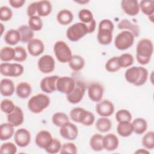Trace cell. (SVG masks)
<instances>
[{"instance_id":"cell-1","label":"cell","mask_w":154,"mask_h":154,"mask_svg":"<svg viewBox=\"0 0 154 154\" xmlns=\"http://www.w3.org/2000/svg\"><path fill=\"white\" fill-rule=\"evenodd\" d=\"M153 52V45L148 38H142L137 43L136 48V58L141 65L147 64Z\"/></svg>"},{"instance_id":"cell-2","label":"cell","mask_w":154,"mask_h":154,"mask_svg":"<svg viewBox=\"0 0 154 154\" xmlns=\"http://www.w3.org/2000/svg\"><path fill=\"white\" fill-rule=\"evenodd\" d=\"M147 70L141 66H134L128 69L125 73L126 80L135 86L144 85L148 78Z\"/></svg>"},{"instance_id":"cell-3","label":"cell","mask_w":154,"mask_h":154,"mask_svg":"<svg viewBox=\"0 0 154 154\" xmlns=\"http://www.w3.org/2000/svg\"><path fill=\"white\" fill-rule=\"evenodd\" d=\"M49 97L43 93H38L32 96L28 102V108L34 114H38L47 108L50 104Z\"/></svg>"},{"instance_id":"cell-4","label":"cell","mask_w":154,"mask_h":154,"mask_svg":"<svg viewBox=\"0 0 154 154\" xmlns=\"http://www.w3.org/2000/svg\"><path fill=\"white\" fill-rule=\"evenodd\" d=\"M54 52L55 55L61 63H69L72 57V51L68 45L64 41H57L54 46Z\"/></svg>"},{"instance_id":"cell-5","label":"cell","mask_w":154,"mask_h":154,"mask_svg":"<svg viewBox=\"0 0 154 154\" xmlns=\"http://www.w3.org/2000/svg\"><path fill=\"white\" fill-rule=\"evenodd\" d=\"M87 34H88V30L86 24L78 22L68 28L66 31V37L72 42H77Z\"/></svg>"},{"instance_id":"cell-6","label":"cell","mask_w":154,"mask_h":154,"mask_svg":"<svg viewBox=\"0 0 154 154\" xmlns=\"http://www.w3.org/2000/svg\"><path fill=\"white\" fill-rule=\"evenodd\" d=\"M135 36L127 30H124L119 33L115 38L114 45L116 48L121 51L128 49L131 47L134 42Z\"/></svg>"},{"instance_id":"cell-7","label":"cell","mask_w":154,"mask_h":154,"mask_svg":"<svg viewBox=\"0 0 154 154\" xmlns=\"http://www.w3.org/2000/svg\"><path fill=\"white\" fill-rule=\"evenodd\" d=\"M1 73L5 76L18 77L21 76L23 72V66L19 63H3L0 65Z\"/></svg>"},{"instance_id":"cell-8","label":"cell","mask_w":154,"mask_h":154,"mask_svg":"<svg viewBox=\"0 0 154 154\" xmlns=\"http://www.w3.org/2000/svg\"><path fill=\"white\" fill-rule=\"evenodd\" d=\"M85 92V85L82 81H76L73 90L67 94V99L70 103L76 104L81 101Z\"/></svg>"},{"instance_id":"cell-9","label":"cell","mask_w":154,"mask_h":154,"mask_svg":"<svg viewBox=\"0 0 154 154\" xmlns=\"http://www.w3.org/2000/svg\"><path fill=\"white\" fill-rule=\"evenodd\" d=\"M76 81L72 77L59 76L57 81L56 88L60 93L67 95L73 90Z\"/></svg>"},{"instance_id":"cell-10","label":"cell","mask_w":154,"mask_h":154,"mask_svg":"<svg viewBox=\"0 0 154 154\" xmlns=\"http://www.w3.org/2000/svg\"><path fill=\"white\" fill-rule=\"evenodd\" d=\"M55 63L54 58L50 55L41 57L38 61V68L43 73H49L54 70Z\"/></svg>"},{"instance_id":"cell-11","label":"cell","mask_w":154,"mask_h":154,"mask_svg":"<svg viewBox=\"0 0 154 154\" xmlns=\"http://www.w3.org/2000/svg\"><path fill=\"white\" fill-rule=\"evenodd\" d=\"M97 113L101 117H108L114 112V104L109 100L104 99L99 101L96 106Z\"/></svg>"},{"instance_id":"cell-12","label":"cell","mask_w":154,"mask_h":154,"mask_svg":"<svg viewBox=\"0 0 154 154\" xmlns=\"http://www.w3.org/2000/svg\"><path fill=\"white\" fill-rule=\"evenodd\" d=\"M60 134L66 140H74L78 137V128L75 124L69 122L60 127Z\"/></svg>"},{"instance_id":"cell-13","label":"cell","mask_w":154,"mask_h":154,"mask_svg":"<svg viewBox=\"0 0 154 154\" xmlns=\"http://www.w3.org/2000/svg\"><path fill=\"white\" fill-rule=\"evenodd\" d=\"M14 140L17 146L20 147H25L30 143V132L25 128L19 129L14 133Z\"/></svg>"},{"instance_id":"cell-14","label":"cell","mask_w":154,"mask_h":154,"mask_svg":"<svg viewBox=\"0 0 154 154\" xmlns=\"http://www.w3.org/2000/svg\"><path fill=\"white\" fill-rule=\"evenodd\" d=\"M58 76L52 75L46 76L42 79L40 84L41 90L46 93H52L57 90L56 84Z\"/></svg>"},{"instance_id":"cell-15","label":"cell","mask_w":154,"mask_h":154,"mask_svg":"<svg viewBox=\"0 0 154 154\" xmlns=\"http://www.w3.org/2000/svg\"><path fill=\"white\" fill-rule=\"evenodd\" d=\"M103 91L102 85L97 82L93 83L88 88V96L92 101L99 102L102 99Z\"/></svg>"},{"instance_id":"cell-16","label":"cell","mask_w":154,"mask_h":154,"mask_svg":"<svg viewBox=\"0 0 154 154\" xmlns=\"http://www.w3.org/2000/svg\"><path fill=\"white\" fill-rule=\"evenodd\" d=\"M121 8L126 14L131 16H136L140 11L139 2L137 0H123Z\"/></svg>"},{"instance_id":"cell-17","label":"cell","mask_w":154,"mask_h":154,"mask_svg":"<svg viewBox=\"0 0 154 154\" xmlns=\"http://www.w3.org/2000/svg\"><path fill=\"white\" fill-rule=\"evenodd\" d=\"M52 140V135L49 131L42 130L37 134L35 142L38 147L45 150L51 144Z\"/></svg>"},{"instance_id":"cell-18","label":"cell","mask_w":154,"mask_h":154,"mask_svg":"<svg viewBox=\"0 0 154 154\" xmlns=\"http://www.w3.org/2000/svg\"><path fill=\"white\" fill-rule=\"evenodd\" d=\"M27 49L30 55L37 57L45 51V46L43 42L38 38H32L27 43Z\"/></svg>"},{"instance_id":"cell-19","label":"cell","mask_w":154,"mask_h":154,"mask_svg":"<svg viewBox=\"0 0 154 154\" xmlns=\"http://www.w3.org/2000/svg\"><path fill=\"white\" fill-rule=\"evenodd\" d=\"M24 120L23 112L22 109L16 106L14 109L7 115V121L11 124L14 127H17L21 125Z\"/></svg>"},{"instance_id":"cell-20","label":"cell","mask_w":154,"mask_h":154,"mask_svg":"<svg viewBox=\"0 0 154 154\" xmlns=\"http://www.w3.org/2000/svg\"><path fill=\"white\" fill-rule=\"evenodd\" d=\"M119 144L118 137L114 134H108L103 136V149L108 151L116 150Z\"/></svg>"},{"instance_id":"cell-21","label":"cell","mask_w":154,"mask_h":154,"mask_svg":"<svg viewBox=\"0 0 154 154\" xmlns=\"http://www.w3.org/2000/svg\"><path fill=\"white\" fill-rule=\"evenodd\" d=\"M15 87L12 80L7 78L2 79L0 83V91L4 96H11L14 92Z\"/></svg>"},{"instance_id":"cell-22","label":"cell","mask_w":154,"mask_h":154,"mask_svg":"<svg viewBox=\"0 0 154 154\" xmlns=\"http://www.w3.org/2000/svg\"><path fill=\"white\" fill-rule=\"evenodd\" d=\"M52 9V6L50 1L46 0L37 1V13L39 17H45L49 15Z\"/></svg>"},{"instance_id":"cell-23","label":"cell","mask_w":154,"mask_h":154,"mask_svg":"<svg viewBox=\"0 0 154 154\" xmlns=\"http://www.w3.org/2000/svg\"><path fill=\"white\" fill-rule=\"evenodd\" d=\"M119 29H127L131 32L135 37H138L140 34V28L138 25L134 24L128 19H122L117 25Z\"/></svg>"},{"instance_id":"cell-24","label":"cell","mask_w":154,"mask_h":154,"mask_svg":"<svg viewBox=\"0 0 154 154\" xmlns=\"http://www.w3.org/2000/svg\"><path fill=\"white\" fill-rule=\"evenodd\" d=\"M32 88L31 85L26 82H21L16 88L17 96L20 99H26L31 94Z\"/></svg>"},{"instance_id":"cell-25","label":"cell","mask_w":154,"mask_h":154,"mask_svg":"<svg viewBox=\"0 0 154 154\" xmlns=\"http://www.w3.org/2000/svg\"><path fill=\"white\" fill-rule=\"evenodd\" d=\"M73 19V13L69 10L63 9L60 10L57 15V20L58 22L62 25H67L70 24Z\"/></svg>"},{"instance_id":"cell-26","label":"cell","mask_w":154,"mask_h":154,"mask_svg":"<svg viewBox=\"0 0 154 154\" xmlns=\"http://www.w3.org/2000/svg\"><path fill=\"white\" fill-rule=\"evenodd\" d=\"M97 38L101 45H109L112 40V31L108 29H98Z\"/></svg>"},{"instance_id":"cell-27","label":"cell","mask_w":154,"mask_h":154,"mask_svg":"<svg viewBox=\"0 0 154 154\" xmlns=\"http://www.w3.org/2000/svg\"><path fill=\"white\" fill-rule=\"evenodd\" d=\"M117 133L123 137H128L133 132V127L131 122H123L119 123L117 127Z\"/></svg>"},{"instance_id":"cell-28","label":"cell","mask_w":154,"mask_h":154,"mask_svg":"<svg viewBox=\"0 0 154 154\" xmlns=\"http://www.w3.org/2000/svg\"><path fill=\"white\" fill-rule=\"evenodd\" d=\"M14 134V126L10 123L1 124L0 127V140L5 141L9 140Z\"/></svg>"},{"instance_id":"cell-29","label":"cell","mask_w":154,"mask_h":154,"mask_svg":"<svg viewBox=\"0 0 154 154\" xmlns=\"http://www.w3.org/2000/svg\"><path fill=\"white\" fill-rule=\"evenodd\" d=\"M4 41L10 45H16L20 41V35L17 29H11L4 35Z\"/></svg>"},{"instance_id":"cell-30","label":"cell","mask_w":154,"mask_h":154,"mask_svg":"<svg viewBox=\"0 0 154 154\" xmlns=\"http://www.w3.org/2000/svg\"><path fill=\"white\" fill-rule=\"evenodd\" d=\"M17 30L20 35V42L23 43H28L33 38L34 31L28 25H22L18 28Z\"/></svg>"},{"instance_id":"cell-31","label":"cell","mask_w":154,"mask_h":154,"mask_svg":"<svg viewBox=\"0 0 154 154\" xmlns=\"http://www.w3.org/2000/svg\"><path fill=\"white\" fill-rule=\"evenodd\" d=\"M69 65L70 69L75 72L82 70L85 66V60L80 55H73L69 61Z\"/></svg>"},{"instance_id":"cell-32","label":"cell","mask_w":154,"mask_h":154,"mask_svg":"<svg viewBox=\"0 0 154 154\" xmlns=\"http://www.w3.org/2000/svg\"><path fill=\"white\" fill-rule=\"evenodd\" d=\"M133 131L137 134H144L147 128V123L144 119L137 118L132 122Z\"/></svg>"},{"instance_id":"cell-33","label":"cell","mask_w":154,"mask_h":154,"mask_svg":"<svg viewBox=\"0 0 154 154\" xmlns=\"http://www.w3.org/2000/svg\"><path fill=\"white\" fill-rule=\"evenodd\" d=\"M103 138L100 134H94L90 140V146L91 149L96 152H99L103 149Z\"/></svg>"},{"instance_id":"cell-34","label":"cell","mask_w":154,"mask_h":154,"mask_svg":"<svg viewBox=\"0 0 154 154\" xmlns=\"http://www.w3.org/2000/svg\"><path fill=\"white\" fill-rule=\"evenodd\" d=\"M95 120L94 114L84 108L82 109L79 118V122L85 126H90L92 125Z\"/></svg>"},{"instance_id":"cell-35","label":"cell","mask_w":154,"mask_h":154,"mask_svg":"<svg viewBox=\"0 0 154 154\" xmlns=\"http://www.w3.org/2000/svg\"><path fill=\"white\" fill-rule=\"evenodd\" d=\"M112 127L111 120L105 117H102L97 119L96 123V128L100 132H106L109 131Z\"/></svg>"},{"instance_id":"cell-36","label":"cell","mask_w":154,"mask_h":154,"mask_svg":"<svg viewBox=\"0 0 154 154\" xmlns=\"http://www.w3.org/2000/svg\"><path fill=\"white\" fill-rule=\"evenodd\" d=\"M140 9L143 14L149 17L153 15L154 13V1L153 0H143L139 3Z\"/></svg>"},{"instance_id":"cell-37","label":"cell","mask_w":154,"mask_h":154,"mask_svg":"<svg viewBox=\"0 0 154 154\" xmlns=\"http://www.w3.org/2000/svg\"><path fill=\"white\" fill-rule=\"evenodd\" d=\"M52 122L56 126L60 128L70 121L67 114L62 112H57L53 114L52 117Z\"/></svg>"},{"instance_id":"cell-38","label":"cell","mask_w":154,"mask_h":154,"mask_svg":"<svg viewBox=\"0 0 154 154\" xmlns=\"http://www.w3.org/2000/svg\"><path fill=\"white\" fill-rule=\"evenodd\" d=\"M15 56L14 48L5 46L3 47L0 51V58L2 61L8 62L14 60Z\"/></svg>"},{"instance_id":"cell-39","label":"cell","mask_w":154,"mask_h":154,"mask_svg":"<svg viewBox=\"0 0 154 154\" xmlns=\"http://www.w3.org/2000/svg\"><path fill=\"white\" fill-rule=\"evenodd\" d=\"M142 144L146 149L152 150L154 148V132H147L142 138Z\"/></svg>"},{"instance_id":"cell-40","label":"cell","mask_w":154,"mask_h":154,"mask_svg":"<svg viewBox=\"0 0 154 154\" xmlns=\"http://www.w3.org/2000/svg\"><path fill=\"white\" fill-rule=\"evenodd\" d=\"M118 61L121 68H126L133 64L134 57L130 54L125 53L118 57Z\"/></svg>"},{"instance_id":"cell-41","label":"cell","mask_w":154,"mask_h":154,"mask_svg":"<svg viewBox=\"0 0 154 154\" xmlns=\"http://www.w3.org/2000/svg\"><path fill=\"white\" fill-rule=\"evenodd\" d=\"M105 69L111 73L116 72L120 69V66L118 61V57H113L109 58L105 64Z\"/></svg>"},{"instance_id":"cell-42","label":"cell","mask_w":154,"mask_h":154,"mask_svg":"<svg viewBox=\"0 0 154 154\" xmlns=\"http://www.w3.org/2000/svg\"><path fill=\"white\" fill-rule=\"evenodd\" d=\"M28 26L33 31H38L42 29L43 22L38 16H34L29 17Z\"/></svg>"},{"instance_id":"cell-43","label":"cell","mask_w":154,"mask_h":154,"mask_svg":"<svg viewBox=\"0 0 154 154\" xmlns=\"http://www.w3.org/2000/svg\"><path fill=\"white\" fill-rule=\"evenodd\" d=\"M116 119L118 123L123 122H131L132 114L127 109H120L116 114Z\"/></svg>"},{"instance_id":"cell-44","label":"cell","mask_w":154,"mask_h":154,"mask_svg":"<svg viewBox=\"0 0 154 154\" xmlns=\"http://www.w3.org/2000/svg\"><path fill=\"white\" fill-rule=\"evenodd\" d=\"M78 17L81 20V22H82L85 24L90 23L94 19L91 11L85 8L82 9L79 11L78 13Z\"/></svg>"},{"instance_id":"cell-45","label":"cell","mask_w":154,"mask_h":154,"mask_svg":"<svg viewBox=\"0 0 154 154\" xmlns=\"http://www.w3.org/2000/svg\"><path fill=\"white\" fill-rule=\"evenodd\" d=\"M14 51L15 56L13 60L14 61L20 63L26 60L27 58V52L23 46H16V48H14Z\"/></svg>"},{"instance_id":"cell-46","label":"cell","mask_w":154,"mask_h":154,"mask_svg":"<svg viewBox=\"0 0 154 154\" xmlns=\"http://www.w3.org/2000/svg\"><path fill=\"white\" fill-rule=\"evenodd\" d=\"M0 152L2 154H14L17 152L16 146L11 142L3 143L1 146Z\"/></svg>"},{"instance_id":"cell-47","label":"cell","mask_w":154,"mask_h":154,"mask_svg":"<svg viewBox=\"0 0 154 154\" xmlns=\"http://www.w3.org/2000/svg\"><path fill=\"white\" fill-rule=\"evenodd\" d=\"M61 143L60 141L57 138H53L51 144L45 149L46 152L48 153L54 154L60 152L61 148Z\"/></svg>"},{"instance_id":"cell-48","label":"cell","mask_w":154,"mask_h":154,"mask_svg":"<svg viewBox=\"0 0 154 154\" xmlns=\"http://www.w3.org/2000/svg\"><path fill=\"white\" fill-rule=\"evenodd\" d=\"M0 106H1V110L3 112L7 114L11 113L16 107V106L14 105L12 100L7 99H3L1 101Z\"/></svg>"},{"instance_id":"cell-49","label":"cell","mask_w":154,"mask_h":154,"mask_svg":"<svg viewBox=\"0 0 154 154\" xmlns=\"http://www.w3.org/2000/svg\"><path fill=\"white\" fill-rule=\"evenodd\" d=\"M13 12L7 6H2L0 8V20L7 22L11 19Z\"/></svg>"},{"instance_id":"cell-50","label":"cell","mask_w":154,"mask_h":154,"mask_svg":"<svg viewBox=\"0 0 154 154\" xmlns=\"http://www.w3.org/2000/svg\"><path fill=\"white\" fill-rule=\"evenodd\" d=\"M60 152L61 153L76 154L77 153V147L73 143H66L61 146Z\"/></svg>"},{"instance_id":"cell-51","label":"cell","mask_w":154,"mask_h":154,"mask_svg":"<svg viewBox=\"0 0 154 154\" xmlns=\"http://www.w3.org/2000/svg\"><path fill=\"white\" fill-rule=\"evenodd\" d=\"M114 28L113 22L109 19H103L99 23L98 29H108L113 31Z\"/></svg>"},{"instance_id":"cell-52","label":"cell","mask_w":154,"mask_h":154,"mask_svg":"<svg viewBox=\"0 0 154 154\" xmlns=\"http://www.w3.org/2000/svg\"><path fill=\"white\" fill-rule=\"evenodd\" d=\"M84 108L81 107H76L73 108L70 112V117L72 121L76 123H78L79 116Z\"/></svg>"},{"instance_id":"cell-53","label":"cell","mask_w":154,"mask_h":154,"mask_svg":"<svg viewBox=\"0 0 154 154\" xmlns=\"http://www.w3.org/2000/svg\"><path fill=\"white\" fill-rule=\"evenodd\" d=\"M37 12V1L36 2H33L31 3L27 7V15L28 16L32 17L35 16V14Z\"/></svg>"},{"instance_id":"cell-54","label":"cell","mask_w":154,"mask_h":154,"mask_svg":"<svg viewBox=\"0 0 154 154\" xmlns=\"http://www.w3.org/2000/svg\"><path fill=\"white\" fill-rule=\"evenodd\" d=\"M10 5L15 8L22 7L25 3V0H10L8 1Z\"/></svg>"},{"instance_id":"cell-55","label":"cell","mask_w":154,"mask_h":154,"mask_svg":"<svg viewBox=\"0 0 154 154\" xmlns=\"http://www.w3.org/2000/svg\"><path fill=\"white\" fill-rule=\"evenodd\" d=\"M86 25L87 26L88 33H92L94 31L96 28V21L94 19H93L91 22H90L88 23H87Z\"/></svg>"},{"instance_id":"cell-56","label":"cell","mask_w":154,"mask_h":154,"mask_svg":"<svg viewBox=\"0 0 154 154\" xmlns=\"http://www.w3.org/2000/svg\"><path fill=\"white\" fill-rule=\"evenodd\" d=\"M135 153H149V152L147 150V149H140L137 150L135 152Z\"/></svg>"},{"instance_id":"cell-57","label":"cell","mask_w":154,"mask_h":154,"mask_svg":"<svg viewBox=\"0 0 154 154\" xmlns=\"http://www.w3.org/2000/svg\"><path fill=\"white\" fill-rule=\"evenodd\" d=\"M1 24V35L3 33V31H4V25L2 23H0Z\"/></svg>"},{"instance_id":"cell-58","label":"cell","mask_w":154,"mask_h":154,"mask_svg":"<svg viewBox=\"0 0 154 154\" xmlns=\"http://www.w3.org/2000/svg\"><path fill=\"white\" fill-rule=\"evenodd\" d=\"M88 1H76L77 3H80V4H84V3H87L88 2Z\"/></svg>"}]
</instances>
